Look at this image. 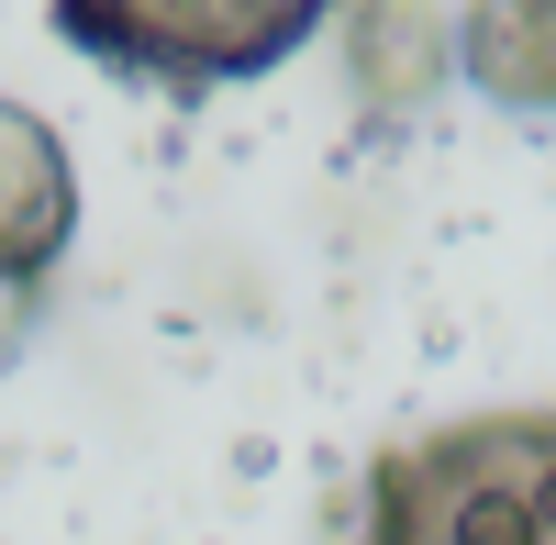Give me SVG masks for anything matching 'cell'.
I'll return each instance as SVG.
<instances>
[{
	"instance_id": "1",
	"label": "cell",
	"mask_w": 556,
	"mask_h": 545,
	"mask_svg": "<svg viewBox=\"0 0 556 545\" xmlns=\"http://www.w3.org/2000/svg\"><path fill=\"white\" fill-rule=\"evenodd\" d=\"M356 545H556V413H479L379 457Z\"/></svg>"
},
{
	"instance_id": "2",
	"label": "cell",
	"mask_w": 556,
	"mask_h": 545,
	"mask_svg": "<svg viewBox=\"0 0 556 545\" xmlns=\"http://www.w3.org/2000/svg\"><path fill=\"white\" fill-rule=\"evenodd\" d=\"M334 23V0H56V34L78 56L167 89H223L267 78Z\"/></svg>"
},
{
	"instance_id": "3",
	"label": "cell",
	"mask_w": 556,
	"mask_h": 545,
	"mask_svg": "<svg viewBox=\"0 0 556 545\" xmlns=\"http://www.w3.org/2000/svg\"><path fill=\"white\" fill-rule=\"evenodd\" d=\"M67 235H78V167L56 145V123L0 101V290L45 279L67 256Z\"/></svg>"
},
{
	"instance_id": "4",
	"label": "cell",
	"mask_w": 556,
	"mask_h": 545,
	"mask_svg": "<svg viewBox=\"0 0 556 545\" xmlns=\"http://www.w3.org/2000/svg\"><path fill=\"white\" fill-rule=\"evenodd\" d=\"M456 67V34L424 0H345V78L367 112H412L434 101V78Z\"/></svg>"
},
{
	"instance_id": "5",
	"label": "cell",
	"mask_w": 556,
	"mask_h": 545,
	"mask_svg": "<svg viewBox=\"0 0 556 545\" xmlns=\"http://www.w3.org/2000/svg\"><path fill=\"white\" fill-rule=\"evenodd\" d=\"M456 67L501 112H556V0H468L456 12Z\"/></svg>"
}]
</instances>
